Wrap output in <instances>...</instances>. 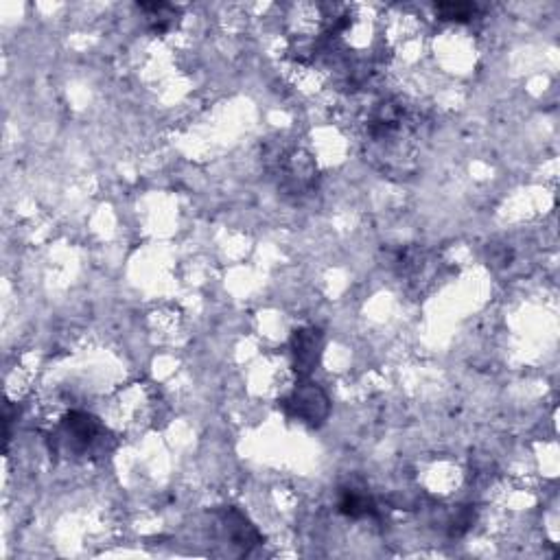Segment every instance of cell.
Masks as SVG:
<instances>
[{
  "mask_svg": "<svg viewBox=\"0 0 560 560\" xmlns=\"http://www.w3.org/2000/svg\"><path fill=\"white\" fill-rule=\"evenodd\" d=\"M140 9L147 11L149 20L154 22V29L158 33H165L173 27V18H175V9L167 3H154V5H140Z\"/></svg>",
  "mask_w": 560,
  "mask_h": 560,
  "instance_id": "52a82bcc",
  "label": "cell"
},
{
  "mask_svg": "<svg viewBox=\"0 0 560 560\" xmlns=\"http://www.w3.org/2000/svg\"><path fill=\"white\" fill-rule=\"evenodd\" d=\"M285 412L300 423L318 427L329 416V396L311 381H300L283 401Z\"/></svg>",
  "mask_w": 560,
  "mask_h": 560,
  "instance_id": "3957f363",
  "label": "cell"
},
{
  "mask_svg": "<svg viewBox=\"0 0 560 560\" xmlns=\"http://www.w3.org/2000/svg\"><path fill=\"white\" fill-rule=\"evenodd\" d=\"M477 5L471 3H440L436 5V14L442 20H455V22H466L475 16Z\"/></svg>",
  "mask_w": 560,
  "mask_h": 560,
  "instance_id": "ba28073f",
  "label": "cell"
},
{
  "mask_svg": "<svg viewBox=\"0 0 560 560\" xmlns=\"http://www.w3.org/2000/svg\"><path fill=\"white\" fill-rule=\"evenodd\" d=\"M340 512L350 519H364L375 515V501L364 488L348 486L340 493Z\"/></svg>",
  "mask_w": 560,
  "mask_h": 560,
  "instance_id": "8992f818",
  "label": "cell"
},
{
  "mask_svg": "<svg viewBox=\"0 0 560 560\" xmlns=\"http://www.w3.org/2000/svg\"><path fill=\"white\" fill-rule=\"evenodd\" d=\"M322 353V333L315 329H300L291 337V359L302 379H307L318 366Z\"/></svg>",
  "mask_w": 560,
  "mask_h": 560,
  "instance_id": "5b68a950",
  "label": "cell"
},
{
  "mask_svg": "<svg viewBox=\"0 0 560 560\" xmlns=\"http://www.w3.org/2000/svg\"><path fill=\"white\" fill-rule=\"evenodd\" d=\"M217 523L221 530V539L228 545L237 547L241 554H248L254 545L261 543V534L248 517L239 512L237 508H221L217 515Z\"/></svg>",
  "mask_w": 560,
  "mask_h": 560,
  "instance_id": "277c9868",
  "label": "cell"
},
{
  "mask_svg": "<svg viewBox=\"0 0 560 560\" xmlns=\"http://www.w3.org/2000/svg\"><path fill=\"white\" fill-rule=\"evenodd\" d=\"M105 434L103 425L86 412H70L55 431V447L68 458H79L95 449Z\"/></svg>",
  "mask_w": 560,
  "mask_h": 560,
  "instance_id": "7a4b0ae2",
  "label": "cell"
},
{
  "mask_svg": "<svg viewBox=\"0 0 560 560\" xmlns=\"http://www.w3.org/2000/svg\"><path fill=\"white\" fill-rule=\"evenodd\" d=\"M265 162L267 169L276 175L278 189L287 195L302 197L318 184V169H315L313 158L296 145L280 143L270 147Z\"/></svg>",
  "mask_w": 560,
  "mask_h": 560,
  "instance_id": "6da1fadb",
  "label": "cell"
}]
</instances>
